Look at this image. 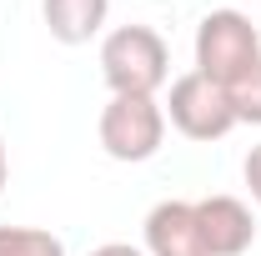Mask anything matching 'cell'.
I'll return each instance as SVG.
<instances>
[{
	"mask_svg": "<svg viewBox=\"0 0 261 256\" xmlns=\"http://www.w3.org/2000/svg\"><path fill=\"white\" fill-rule=\"evenodd\" d=\"M261 61V31L241 10H211L196 25V70L216 86H236Z\"/></svg>",
	"mask_w": 261,
	"mask_h": 256,
	"instance_id": "7a4b0ae2",
	"label": "cell"
},
{
	"mask_svg": "<svg viewBox=\"0 0 261 256\" xmlns=\"http://www.w3.org/2000/svg\"><path fill=\"white\" fill-rule=\"evenodd\" d=\"M231 96V111H236V126L246 121V126H261V61L236 81V86H226Z\"/></svg>",
	"mask_w": 261,
	"mask_h": 256,
	"instance_id": "9c48e42d",
	"label": "cell"
},
{
	"mask_svg": "<svg viewBox=\"0 0 261 256\" xmlns=\"http://www.w3.org/2000/svg\"><path fill=\"white\" fill-rule=\"evenodd\" d=\"M100 75L111 96H156L171 81V50L151 25H116L100 40Z\"/></svg>",
	"mask_w": 261,
	"mask_h": 256,
	"instance_id": "6da1fadb",
	"label": "cell"
},
{
	"mask_svg": "<svg viewBox=\"0 0 261 256\" xmlns=\"http://www.w3.org/2000/svg\"><path fill=\"white\" fill-rule=\"evenodd\" d=\"M166 141V111L156 96H111L100 111V146L111 161H151Z\"/></svg>",
	"mask_w": 261,
	"mask_h": 256,
	"instance_id": "3957f363",
	"label": "cell"
},
{
	"mask_svg": "<svg viewBox=\"0 0 261 256\" xmlns=\"http://www.w3.org/2000/svg\"><path fill=\"white\" fill-rule=\"evenodd\" d=\"M146 251L151 256H206L201 226H196V201H161L146 216Z\"/></svg>",
	"mask_w": 261,
	"mask_h": 256,
	"instance_id": "8992f818",
	"label": "cell"
},
{
	"mask_svg": "<svg viewBox=\"0 0 261 256\" xmlns=\"http://www.w3.org/2000/svg\"><path fill=\"white\" fill-rule=\"evenodd\" d=\"M40 15L61 45H86L91 35H100L111 0H40Z\"/></svg>",
	"mask_w": 261,
	"mask_h": 256,
	"instance_id": "52a82bcc",
	"label": "cell"
},
{
	"mask_svg": "<svg viewBox=\"0 0 261 256\" xmlns=\"http://www.w3.org/2000/svg\"><path fill=\"white\" fill-rule=\"evenodd\" d=\"M91 256H146V251H136V246H126V241H106V246H96Z\"/></svg>",
	"mask_w": 261,
	"mask_h": 256,
	"instance_id": "8fae6325",
	"label": "cell"
},
{
	"mask_svg": "<svg viewBox=\"0 0 261 256\" xmlns=\"http://www.w3.org/2000/svg\"><path fill=\"white\" fill-rule=\"evenodd\" d=\"M5 176H10V166H5V141H0V191H5Z\"/></svg>",
	"mask_w": 261,
	"mask_h": 256,
	"instance_id": "7c38bea8",
	"label": "cell"
},
{
	"mask_svg": "<svg viewBox=\"0 0 261 256\" xmlns=\"http://www.w3.org/2000/svg\"><path fill=\"white\" fill-rule=\"evenodd\" d=\"M0 256H65V246L40 226H0Z\"/></svg>",
	"mask_w": 261,
	"mask_h": 256,
	"instance_id": "ba28073f",
	"label": "cell"
},
{
	"mask_svg": "<svg viewBox=\"0 0 261 256\" xmlns=\"http://www.w3.org/2000/svg\"><path fill=\"white\" fill-rule=\"evenodd\" d=\"M161 111L186 141H221V136L236 126V111H231L226 86L206 81L201 70H186V75L171 81V96H166Z\"/></svg>",
	"mask_w": 261,
	"mask_h": 256,
	"instance_id": "277c9868",
	"label": "cell"
},
{
	"mask_svg": "<svg viewBox=\"0 0 261 256\" xmlns=\"http://www.w3.org/2000/svg\"><path fill=\"white\" fill-rule=\"evenodd\" d=\"M246 186H251V201L261 206V146H251V156H246Z\"/></svg>",
	"mask_w": 261,
	"mask_h": 256,
	"instance_id": "30bf717a",
	"label": "cell"
},
{
	"mask_svg": "<svg viewBox=\"0 0 261 256\" xmlns=\"http://www.w3.org/2000/svg\"><path fill=\"white\" fill-rule=\"evenodd\" d=\"M196 226H201L206 256H241L256 241V216L236 196H206V201H196Z\"/></svg>",
	"mask_w": 261,
	"mask_h": 256,
	"instance_id": "5b68a950",
	"label": "cell"
}]
</instances>
